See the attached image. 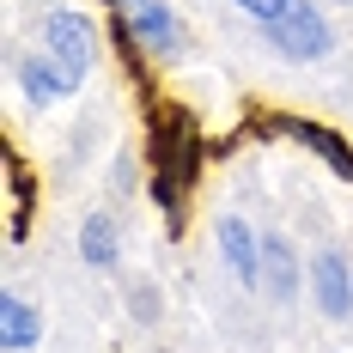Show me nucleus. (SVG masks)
<instances>
[{
  "instance_id": "obj_1",
  "label": "nucleus",
  "mask_w": 353,
  "mask_h": 353,
  "mask_svg": "<svg viewBox=\"0 0 353 353\" xmlns=\"http://www.w3.org/2000/svg\"><path fill=\"white\" fill-rule=\"evenodd\" d=\"M43 55L68 73L73 85H85V73L98 68V25L85 12H73V6H55L43 19Z\"/></svg>"
},
{
  "instance_id": "obj_4",
  "label": "nucleus",
  "mask_w": 353,
  "mask_h": 353,
  "mask_svg": "<svg viewBox=\"0 0 353 353\" xmlns=\"http://www.w3.org/2000/svg\"><path fill=\"white\" fill-rule=\"evenodd\" d=\"M311 299H317V311L323 317H353V268H347V256L335 244H323L317 256H311Z\"/></svg>"
},
{
  "instance_id": "obj_5",
  "label": "nucleus",
  "mask_w": 353,
  "mask_h": 353,
  "mask_svg": "<svg viewBox=\"0 0 353 353\" xmlns=\"http://www.w3.org/2000/svg\"><path fill=\"white\" fill-rule=\"evenodd\" d=\"M213 238H219V262L238 274V286H262V238L244 213H225L213 225Z\"/></svg>"
},
{
  "instance_id": "obj_7",
  "label": "nucleus",
  "mask_w": 353,
  "mask_h": 353,
  "mask_svg": "<svg viewBox=\"0 0 353 353\" xmlns=\"http://www.w3.org/2000/svg\"><path fill=\"white\" fill-rule=\"evenodd\" d=\"M37 341H43V317H37L19 292H6V299H0V347L6 353H31Z\"/></svg>"
},
{
  "instance_id": "obj_2",
  "label": "nucleus",
  "mask_w": 353,
  "mask_h": 353,
  "mask_svg": "<svg viewBox=\"0 0 353 353\" xmlns=\"http://www.w3.org/2000/svg\"><path fill=\"white\" fill-rule=\"evenodd\" d=\"M262 37H268V49L281 61H323L335 49V25L323 19L311 0H292V12L274 19V25H262Z\"/></svg>"
},
{
  "instance_id": "obj_12",
  "label": "nucleus",
  "mask_w": 353,
  "mask_h": 353,
  "mask_svg": "<svg viewBox=\"0 0 353 353\" xmlns=\"http://www.w3.org/2000/svg\"><path fill=\"white\" fill-rule=\"evenodd\" d=\"M335 6H353V0H335Z\"/></svg>"
},
{
  "instance_id": "obj_9",
  "label": "nucleus",
  "mask_w": 353,
  "mask_h": 353,
  "mask_svg": "<svg viewBox=\"0 0 353 353\" xmlns=\"http://www.w3.org/2000/svg\"><path fill=\"white\" fill-rule=\"evenodd\" d=\"M79 256H85L92 268H116L122 244H116V219H110V213H92V219L79 225Z\"/></svg>"
},
{
  "instance_id": "obj_10",
  "label": "nucleus",
  "mask_w": 353,
  "mask_h": 353,
  "mask_svg": "<svg viewBox=\"0 0 353 353\" xmlns=\"http://www.w3.org/2000/svg\"><path fill=\"white\" fill-rule=\"evenodd\" d=\"M292 134H299L305 146H317V152H323V159H329V165H335L341 176H353V146H347V141H335L329 128H311V122H299Z\"/></svg>"
},
{
  "instance_id": "obj_6",
  "label": "nucleus",
  "mask_w": 353,
  "mask_h": 353,
  "mask_svg": "<svg viewBox=\"0 0 353 353\" xmlns=\"http://www.w3.org/2000/svg\"><path fill=\"white\" fill-rule=\"evenodd\" d=\"M19 85H25V98H31L37 110H49V104H61V98H73V92H79V85H73V79L55 68L49 55H31V61H19Z\"/></svg>"
},
{
  "instance_id": "obj_11",
  "label": "nucleus",
  "mask_w": 353,
  "mask_h": 353,
  "mask_svg": "<svg viewBox=\"0 0 353 353\" xmlns=\"http://www.w3.org/2000/svg\"><path fill=\"white\" fill-rule=\"evenodd\" d=\"M238 12H250L256 25H274V19L292 12V0H238Z\"/></svg>"
},
{
  "instance_id": "obj_3",
  "label": "nucleus",
  "mask_w": 353,
  "mask_h": 353,
  "mask_svg": "<svg viewBox=\"0 0 353 353\" xmlns=\"http://www.w3.org/2000/svg\"><path fill=\"white\" fill-rule=\"evenodd\" d=\"M116 12H122L128 37L141 43L152 61H176L183 55V25H176L171 0H116Z\"/></svg>"
},
{
  "instance_id": "obj_8",
  "label": "nucleus",
  "mask_w": 353,
  "mask_h": 353,
  "mask_svg": "<svg viewBox=\"0 0 353 353\" xmlns=\"http://www.w3.org/2000/svg\"><path fill=\"white\" fill-rule=\"evenodd\" d=\"M262 286H268L281 305L299 292V256H292L286 238H262Z\"/></svg>"
}]
</instances>
